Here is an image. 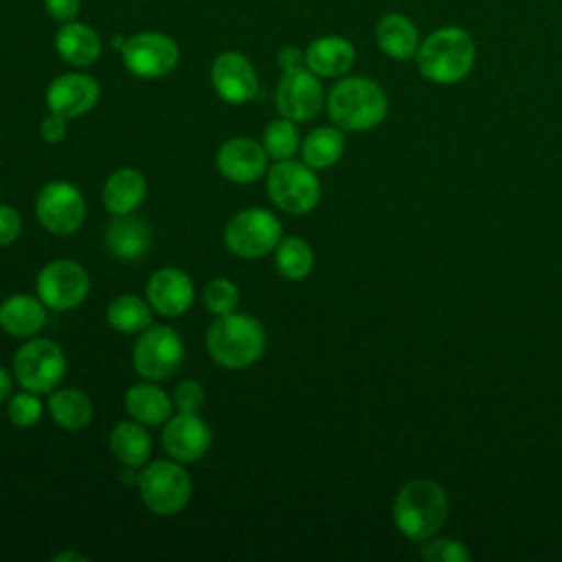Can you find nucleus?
Returning a JSON list of instances; mask_svg holds the SVG:
<instances>
[{
  "mask_svg": "<svg viewBox=\"0 0 562 562\" xmlns=\"http://www.w3.org/2000/svg\"><path fill=\"white\" fill-rule=\"evenodd\" d=\"M327 114L342 132H367L378 127L389 112L384 88L369 77H342L327 99Z\"/></svg>",
  "mask_w": 562,
  "mask_h": 562,
  "instance_id": "obj_1",
  "label": "nucleus"
},
{
  "mask_svg": "<svg viewBox=\"0 0 562 562\" xmlns=\"http://www.w3.org/2000/svg\"><path fill=\"white\" fill-rule=\"evenodd\" d=\"M424 79L450 86L463 81L476 61L474 37L461 26H441L432 31L415 55Z\"/></svg>",
  "mask_w": 562,
  "mask_h": 562,
  "instance_id": "obj_2",
  "label": "nucleus"
},
{
  "mask_svg": "<svg viewBox=\"0 0 562 562\" xmlns=\"http://www.w3.org/2000/svg\"><path fill=\"white\" fill-rule=\"evenodd\" d=\"M206 349L220 367L231 371L246 369L263 356L266 329L250 314H220L206 329Z\"/></svg>",
  "mask_w": 562,
  "mask_h": 562,
  "instance_id": "obj_3",
  "label": "nucleus"
},
{
  "mask_svg": "<svg viewBox=\"0 0 562 562\" xmlns=\"http://www.w3.org/2000/svg\"><path fill=\"white\" fill-rule=\"evenodd\" d=\"M448 518V496L443 487L430 479L404 483L393 501V520L408 540L426 542Z\"/></svg>",
  "mask_w": 562,
  "mask_h": 562,
  "instance_id": "obj_4",
  "label": "nucleus"
},
{
  "mask_svg": "<svg viewBox=\"0 0 562 562\" xmlns=\"http://www.w3.org/2000/svg\"><path fill=\"white\" fill-rule=\"evenodd\" d=\"M136 485L143 505L156 516L180 514L189 505L193 492L189 472L171 457L147 461L136 476Z\"/></svg>",
  "mask_w": 562,
  "mask_h": 562,
  "instance_id": "obj_5",
  "label": "nucleus"
},
{
  "mask_svg": "<svg viewBox=\"0 0 562 562\" xmlns=\"http://www.w3.org/2000/svg\"><path fill=\"white\" fill-rule=\"evenodd\" d=\"M266 191L270 202L290 213H312L321 202V180L310 165L303 160H277L266 171Z\"/></svg>",
  "mask_w": 562,
  "mask_h": 562,
  "instance_id": "obj_6",
  "label": "nucleus"
},
{
  "mask_svg": "<svg viewBox=\"0 0 562 562\" xmlns=\"http://www.w3.org/2000/svg\"><path fill=\"white\" fill-rule=\"evenodd\" d=\"M66 375L64 349L50 340L31 336L18 347L13 356V378L18 384L33 393H50Z\"/></svg>",
  "mask_w": 562,
  "mask_h": 562,
  "instance_id": "obj_7",
  "label": "nucleus"
},
{
  "mask_svg": "<svg viewBox=\"0 0 562 562\" xmlns=\"http://www.w3.org/2000/svg\"><path fill=\"white\" fill-rule=\"evenodd\" d=\"M184 360V342L169 325H149L136 338L132 364L143 380L162 382L171 378Z\"/></svg>",
  "mask_w": 562,
  "mask_h": 562,
  "instance_id": "obj_8",
  "label": "nucleus"
},
{
  "mask_svg": "<svg viewBox=\"0 0 562 562\" xmlns=\"http://www.w3.org/2000/svg\"><path fill=\"white\" fill-rule=\"evenodd\" d=\"M281 241V222L268 209H244L235 213L224 228L226 248L241 259L270 255Z\"/></svg>",
  "mask_w": 562,
  "mask_h": 562,
  "instance_id": "obj_9",
  "label": "nucleus"
},
{
  "mask_svg": "<svg viewBox=\"0 0 562 562\" xmlns=\"http://www.w3.org/2000/svg\"><path fill=\"white\" fill-rule=\"evenodd\" d=\"M35 215L44 231L66 237L77 233L86 220V198L72 182L50 180L35 198Z\"/></svg>",
  "mask_w": 562,
  "mask_h": 562,
  "instance_id": "obj_10",
  "label": "nucleus"
},
{
  "mask_svg": "<svg viewBox=\"0 0 562 562\" xmlns=\"http://www.w3.org/2000/svg\"><path fill=\"white\" fill-rule=\"evenodd\" d=\"M35 290L48 310L68 312L86 301L90 292V274L75 259H55L37 272Z\"/></svg>",
  "mask_w": 562,
  "mask_h": 562,
  "instance_id": "obj_11",
  "label": "nucleus"
},
{
  "mask_svg": "<svg viewBox=\"0 0 562 562\" xmlns=\"http://www.w3.org/2000/svg\"><path fill=\"white\" fill-rule=\"evenodd\" d=\"M121 59L127 72L138 79H158L169 75L180 61L178 44L158 31H143L125 37Z\"/></svg>",
  "mask_w": 562,
  "mask_h": 562,
  "instance_id": "obj_12",
  "label": "nucleus"
},
{
  "mask_svg": "<svg viewBox=\"0 0 562 562\" xmlns=\"http://www.w3.org/2000/svg\"><path fill=\"white\" fill-rule=\"evenodd\" d=\"M274 101L281 116L294 123L312 121L325 105V90L321 77L314 75L307 66L283 72L277 86Z\"/></svg>",
  "mask_w": 562,
  "mask_h": 562,
  "instance_id": "obj_13",
  "label": "nucleus"
},
{
  "mask_svg": "<svg viewBox=\"0 0 562 562\" xmlns=\"http://www.w3.org/2000/svg\"><path fill=\"white\" fill-rule=\"evenodd\" d=\"M211 86L215 94L231 105L248 103L259 92V79L252 61L237 50H224L213 59Z\"/></svg>",
  "mask_w": 562,
  "mask_h": 562,
  "instance_id": "obj_14",
  "label": "nucleus"
},
{
  "mask_svg": "<svg viewBox=\"0 0 562 562\" xmlns=\"http://www.w3.org/2000/svg\"><path fill=\"white\" fill-rule=\"evenodd\" d=\"M46 108L59 116L77 119L88 114L101 99L99 81L88 72H64L46 88Z\"/></svg>",
  "mask_w": 562,
  "mask_h": 562,
  "instance_id": "obj_15",
  "label": "nucleus"
},
{
  "mask_svg": "<svg viewBox=\"0 0 562 562\" xmlns=\"http://www.w3.org/2000/svg\"><path fill=\"white\" fill-rule=\"evenodd\" d=\"M213 441L211 426L200 417V413H180L171 415L162 426V448L165 452L180 461L193 463L202 459Z\"/></svg>",
  "mask_w": 562,
  "mask_h": 562,
  "instance_id": "obj_16",
  "label": "nucleus"
},
{
  "mask_svg": "<svg viewBox=\"0 0 562 562\" xmlns=\"http://www.w3.org/2000/svg\"><path fill=\"white\" fill-rule=\"evenodd\" d=\"M268 154L263 145L250 136H233L224 140L215 156L217 171L235 184H250L266 176Z\"/></svg>",
  "mask_w": 562,
  "mask_h": 562,
  "instance_id": "obj_17",
  "label": "nucleus"
},
{
  "mask_svg": "<svg viewBox=\"0 0 562 562\" xmlns=\"http://www.w3.org/2000/svg\"><path fill=\"white\" fill-rule=\"evenodd\" d=\"M145 299L149 301L151 310L160 316L176 318L182 316L195 301V285L193 279L173 266L156 270L145 288Z\"/></svg>",
  "mask_w": 562,
  "mask_h": 562,
  "instance_id": "obj_18",
  "label": "nucleus"
},
{
  "mask_svg": "<svg viewBox=\"0 0 562 562\" xmlns=\"http://www.w3.org/2000/svg\"><path fill=\"white\" fill-rule=\"evenodd\" d=\"M356 61L353 44L342 35H323L307 44L305 64L321 79L345 77Z\"/></svg>",
  "mask_w": 562,
  "mask_h": 562,
  "instance_id": "obj_19",
  "label": "nucleus"
},
{
  "mask_svg": "<svg viewBox=\"0 0 562 562\" xmlns=\"http://www.w3.org/2000/svg\"><path fill=\"white\" fill-rule=\"evenodd\" d=\"M55 50L57 55L75 66V68H88L92 66L103 50L99 33L86 24V22H64L55 33Z\"/></svg>",
  "mask_w": 562,
  "mask_h": 562,
  "instance_id": "obj_20",
  "label": "nucleus"
},
{
  "mask_svg": "<svg viewBox=\"0 0 562 562\" xmlns=\"http://www.w3.org/2000/svg\"><path fill=\"white\" fill-rule=\"evenodd\" d=\"M103 206L105 211L116 215H130L134 213L147 198V180L138 169L121 167L108 176L103 182Z\"/></svg>",
  "mask_w": 562,
  "mask_h": 562,
  "instance_id": "obj_21",
  "label": "nucleus"
},
{
  "mask_svg": "<svg viewBox=\"0 0 562 562\" xmlns=\"http://www.w3.org/2000/svg\"><path fill=\"white\" fill-rule=\"evenodd\" d=\"M46 310L40 296L11 294L0 303V329L13 338L37 336L46 325Z\"/></svg>",
  "mask_w": 562,
  "mask_h": 562,
  "instance_id": "obj_22",
  "label": "nucleus"
},
{
  "mask_svg": "<svg viewBox=\"0 0 562 562\" xmlns=\"http://www.w3.org/2000/svg\"><path fill=\"white\" fill-rule=\"evenodd\" d=\"M105 248L121 261H136L151 248V231L134 213L116 215L108 224Z\"/></svg>",
  "mask_w": 562,
  "mask_h": 562,
  "instance_id": "obj_23",
  "label": "nucleus"
},
{
  "mask_svg": "<svg viewBox=\"0 0 562 562\" xmlns=\"http://www.w3.org/2000/svg\"><path fill=\"white\" fill-rule=\"evenodd\" d=\"M123 406L132 419L145 426H160L173 415L171 395L151 380L132 384L123 395Z\"/></svg>",
  "mask_w": 562,
  "mask_h": 562,
  "instance_id": "obj_24",
  "label": "nucleus"
},
{
  "mask_svg": "<svg viewBox=\"0 0 562 562\" xmlns=\"http://www.w3.org/2000/svg\"><path fill=\"white\" fill-rule=\"evenodd\" d=\"M378 48L397 61L411 59L419 50V31L415 22L404 13H386L375 24Z\"/></svg>",
  "mask_w": 562,
  "mask_h": 562,
  "instance_id": "obj_25",
  "label": "nucleus"
},
{
  "mask_svg": "<svg viewBox=\"0 0 562 562\" xmlns=\"http://www.w3.org/2000/svg\"><path fill=\"white\" fill-rule=\"evenodd\" d=\"M110 452L125 468H143L151 454V437L147 426L136 419H121L108 437Z\"/></svg>",
  "mask_w": 562,
  "mask_h": 562,
  "instance_id": "obj_26",
  "label": "nucleus"
},
{
  "mask_svg": "<svg viewBox=\"0 0 562 562\" xmlns=\"http://www.w3.org/2000/svg\"><path fill=\"white\" fill-rule=\"evenodd\" d=\"M48 413L53 422L64 430H83L94 415L92 400L72 386L55 389L48 397Z\"/></svg>",
  "mask_w": 562,
  "mask_h": 562,
  "instance_id": "obj_27",
  "label": "nucleus"
},
{
  "mask_svg": "<svg viewBox=\"0 0 562 562\" xmlns=\"http://www.w3.org/2000/svg\"><path fill=\"white\" fill-rule=\"evenodd\" d=\"M301 158L305 165L316 169L334 167L345 154V134L336 125H321L314 127L301 140Z\"/></svg>",
  "mask_w": 562,
  "mask_h": 562,
  "instance_id": "obj_28",
  "label": "nucleus"
},
{
  "mask_svg": "<svg viewBox=\"0 0 562 562\" xmlns=\"http://www.w3.org/2000/svg\"><path fill=\"white\" fill-rule=\"evenodd\" d=\"M154 310L147 299L138 294H121L108 303V325L121 334H140L151 325Z\"/></svg>",
  "mask_w": 562,
  "mask_h": 562,
  "instance_id": "obj_29",
  "label": "nucleus"
},
{
  "mask_svg": "<svg viewBox=\"0 0 562 562\" xmlns=\"http://www.w3.org/2000/svg\"><path fill=\"white\" fill-rule=\"evenodd\" d=\"M274 268L281 277L290 281H301L314 270V250L301 237H281L277 248L272 250Z\"/></svg>",
  "mask_w": 562,
  "mask_h": 562,
  "instance_id": "obj_30",
  "label": "nucleus"
},
{
  "mask_svg": "<svg viewBox=\"0 0 562 562\" xmlns=\"http://www.w3.org/2000/svg\"><path fill=\"white\" fill-rule=\"evenodd\" d=\"M261 145H263L268 158L274 160V162L292 158L301 149V136H299L296 123L285 119V116H279V119L270 121L263 127Z\"/></svg>",
  "mask_w": 562,
  "mask_h": 562,
  "instance_id": "obj_31",
  "label": "nucleus"
},
{
  "mask_svg": "<svg viewBox=\"0 0 562 562\" xmlns=\"http://www.w3.org/2000/svg\"><path fill=\"white\" fill-rule=\"evenodd\" d=\"M202 301L211 314H215V316L228 314V312H235V307L239 303V290L231 279L215 277L204 285Z\"/></svg>",
  "mask_w": 562,
  "mask_h": 562,
  "instance_id": "obj_32",
  "label": "nucleus"
},
{
  "mask_svg": "<svg viewBox=\"0 0 562 562\" xmlns=\"http://www.w3.org/2000/svg\"><path fill=\"white\" fill-rule=\"evenodd\" d=\"M42 413H44V404L40 400V393L24 389L9 397L7 415L11 424L18 428H33L42 419Z\"/></svg>",
  "mask_w": 562,
  "mask_h": 562,
  "instance_id": "obj_33",
  "label": "nucleus"
},
{
  "mask_svg": "<svg viewBox=\"0 0 562 562\" xmlns=\"http://www.w3.org/2000/svg\"><path fill=\"white\" fill-rule=\"evenodd\" d=\"M419 553L428 562H468L470 560V551L465 549V544L452 538H435V540L428 538Z\"/></svg>",
  "mask_w": 562,
  "mask_h": 562,
  "instance_id": "obj_34",
  "label": "nucleus"
},
{
  "mask_svg": "<svg viewBox=\"0 0 562 562\" xmlns=\"http://www.w3.org/2000/svg\"><path fill=\"white\" fill-rule=\"evenodd\" d=\"M173 408L180 413H200L204 406V389L198 380L187 378L173 389Z\"/></svg>",
  "mask_w": 562,
  "mask_h": 562,
  "instance_id": "obj_35",
  "label": "nucleus"
},
{
  "mask_svg": "<svg viewBox=\"0 0 562 562\" xmlns=\"http://www.w3.org/2000/svg\"><path fill=\"white\" fill-rule=\"evenodd\" d=\"M22 233V217L18 209L0 204V246H11Z\"/></svg>",
  "mask_w": 562,
  "mask_h": 562,
  "instance_id": "obj_36",
  "label": "nucleus"
},
{
  "mask_svg": "<svg viewBox=\"0 0 562 562\" xmlns=\"http://www.w3.org/2000/svg\"><path fill=\"white\" fill-rule=\"evenodd\" d=\"M79 7H81V0H44L46 13L59 24L72 22L79 15Z\"/></svg>",
  "mask_w": 562,
  "mask_h": 562,
  "instance_id": "obj_37",
  "label": "nucleus"
},
{
  "mask_svg": "<svg viewBox=\"0 0 562 562\" xmlns=\"http://www.w3.org/2000/svg\"><path fill=\"white\" fill-rule=\"evenodd\" d=\"M40 136H42L44 143H50V145L64 140V136H66V119L55 114V112H48V116H44L42 123H40Z\"/></svg>",
  "mask_w": 562,
  "mask_h": 562,
  "instance_id": "obj_38",
  "label": "nucleus"
},
{
  "mask_svg": "<svg viewBox=\"0 0 562 562\" xmlns=\"http://www.w3.org/2000/svg\"><path fill=\"white\" fill-rule=\"evenodd\" d=\"M279 66H281L283 72L307 66V64H305V50H301V48H296V46H285V48H281V53H279Z\"/></svg>",
  "mask_w": 562,
  "mask_h": 562,
  "instance_id": "obj_39",
  "label": "nucleus"
},
{
  "mask_svg": "<svg viewBox=\"0 0 562 562\" xmlns=\"http://www.w3.org/2000/svg\"><path fill=\"white\" fill-rule=\"evenodd\" d=\"M13 391V375L9 373L7 367L0 364V404H4L11 397Z\"/></svg>",
  "mask_w": 562,
  "mask_h": 562,
  "instance_id": "obj_40",
  "label": "nucleus"
},
{
  "mask_svg": "<svg viewBox=\"0 0 562 562\" xmlns=\"http://www.w3.org/2000/svg\"><path fill=\"white\" fill-rule=\"evenodd\" d=\"M55 560H88V558L81 553H59L55 555Z\"/></svg>",
  "mask_w": 562,
  "mask_h": 562,
  "instance_id": "obj_41",
  "label": "nucleus"
}]
</instances>
